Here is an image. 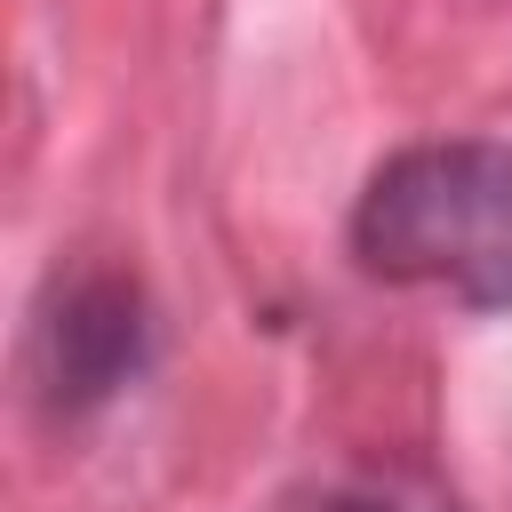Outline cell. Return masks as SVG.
Listing matches in <instances>:
<instances>
[{"label":"cell","instance_id":"obj_1","mask_svg":"<svg viewBox=\"0 0 512 512\" xmlns=\"http://www.w3.org/2000/svg\"><path fill=\"white\" fill-rule=\"evenodd\" d=\"M352 256L392 288L512 312V144L440 136L392 152L352 200Z\"/></svg>","mask_w":512,"mask_h":512},{"label":"cell","instance_id":"obj_2","mask_svg":"<svg viewBox=\"0 0 512 512\" xmlns=\"http://www.w3.org/2000/svg\"><path fill=\"white\" fill-rule=\"evenodd\" d=\"M144 352H152L144 288L128 272H104V264L56 280V296L32 320V376H40V400L56 416L104 408L120 384L144 376Z\"/></svg>","mask_w":512,"mask_h":512},{"label":"cell","instance_id":"obj_3","mask_svg":"<svg viewBox=\"0 0 512 512\" xmlns=\"http://www.w3.org/2000/svg\"><path fill=\"white\" fill-rule=\"evenodd\" d=\"M344 512H376V504H344Z\"/></svg>","mask_w":512,"mask_h":512}]
</instances>
